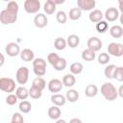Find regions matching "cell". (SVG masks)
<instances>
[{
	"instance_id": "10",
	"label": "cell",
	"mask_w": 123,
	"mask_h": 123,
	"mask_svg": "<svg viewBox=\"0 0 123 123\" xmlns=\"http://www.w3.org/2000/svg\"><path fill=\"white\" fill-rule=\"evenodd\" d=\"M96 5L94 0H78L77 1V8L81 11H91Z\"/></svg>"
},
{
	"instance_id": "34",
	"label": "cell",
	"mask_w": 123,
	"mask_h": 123,
	"mask_svg": "<svg viewBox=\"0 0 123 123\" xmlns=\"http://www.w3.org/2000/svg\"><path fill=\"white\" fill-rule=\"evenodd\" d=\"M6 10H8L9 12H13V13H16L18 12V10H19V6L17 4V2L15 1H10L6 7Z\"/></svg>"
},
{
	"instance_id": "35",
	"label": "cell",
	"mask_w": 123,
	"mask_h": 123,
	"mask_svg": "<svg viewBox=\"0 0 123 123\" xmlns=\"http://www.w3.org/2000/svg\"><path fill=\"white\" fill-rule=\"evenodd\" d=\"M56 19L60 24H64L67 20V15L65 13V12L63 11H59L56 14Z\"/></svg>"
},
{
	"instance_id": "30",
	"label": "cell",
	"mask_w": 123,
	"mask_h": 123,
	"mask_svg": "<svg viewBox=\"0 0 123 123\" xmlns=\"http://www.w3.org/2000/svg\"><path fill=\"white\" fill-rule=\"evenodd\" d=\"M95 28H96V31H97L98 33L103 34V33H105V32L108 30V28H109V24H108L107 21H105V20H101V21H99V22L96 23Z\"/></svg>"
},
{
	"instance_id": "47",
	"label": "cell",
	"mask_w": 123,
	"mask_h": 123,
	"mask_svg": "<svg viewBox=\"0 0 123 123\" xmlns=\"http://www.w3.org/2000/svg\"><path fill=\"white\" fill-rule=\"evenodd\" d=\"M56 123H66V121L65 120H63V119H57L56 120Z\"/></svg>"
},
{
	"instance_id": "37",
	"label": "cell",
	"mask_w": 123,
	"mask_h": 123,
	"mask_svg": "<svg viewBox=\"0 0 123 123\" xmlns=\"http://www.w3.org/2000/svg\"><path fill=\"white\" fill-rule=\"evenodd\" d=\"M60 58H61V57H60L57 53L52 52V53H49V54H48V56H47V61H48V62L53 66V65L59 61Z\"/></svg>"
},
{
	"instance_id": "19",
	"label": "cell",
	"mask_w": 123,
	"mask_h": 123,
	"mask_svg": "<svg viewBox=\"0 0 123 123\" xmlns=\"http://www.w3.org/2000/svg\"><path fill=\"white\" fill-rule=\"evenodd\" d=\"M85 94L86 97H95L98 94V87L95 85H87L85 88Z\"/></svg>"
},
{
	"instance_id": "9",
	"label": "cell",
	"mask_w": 123,
	"mask_h": 123,
	"mask_svg": "<svg viewBox=\"0 0 123 123\" xmlns=\"http://www.w3.org/2000/svg\"><path fill=\"white\" fill-rule=\"evenodd\" d=\"M104 16H105L107 21L113 22V21L118 19V17H119V11L116 8H113V7L108 8L106 10V12H105Z\"/></svg>"
},
{
	"instance_id": "42",
	"label": "cell",
	"mask_w": 123,
	"mask_h": 123,
	"mask_svg": "<svg viewBox=\"0 0 123 123\" xmlns=\"http://www.w3.org/2000/svg\"><path fill=\"white\" fill-rule=\"evenodd\" d=\"M36 66L46 67V62H45V60L42 59V58H37V59H34V61H33V67H36Z\"/></svg>"
},
{
	"instance_id": "38",
	"label": "cell",
	"mask_w": 123,
	"mask_h": 123,
	"mask_svg": "<svg viewBox=\"0 0 123 123\" xmlns=\"http://www.w3.org/2000/svg\"><path fill=\"white\" fill-rule=\"evenodd\" d=\"M110 62V56L109 54L103 52L98 56V62L100 64H107Z\"/></svg>"
},
{
	"instance_id": "36",
	"label": "cell",
	"mask_w": 123,
	"mask_h": 123,
	"mask_svg": "<svg viewBox=\"0 0 123 123\" xmlns=\"http://www.w3.org/2000/svg\"><path fill=\"white\" fill-rule=\"evenodd\" d=\"M113 78L118 82L123 81V67L122 66H116V69L113 74Z\"/></svg>"
},
{
	"instance_id": "7",
	"label": "cell",
	"mask_w": 123,
	"mask_h": 123,
	"mask_svg": "<svg viewBox=\"0 0 123 123\" xmlns=\"http://www.w3.org/2000/svg\"><path fill=\"white\" fill-rule=\"evenodd\" d=\"M86 45H87V49H89L90 51L95 53L102 48L103 43H102V40L100 38H98L96 37H91L88 38Z\"/></svg>"
},
{
	"instance_id": "28",
	"label": "cell",
	"mask_w": 123,
	"mask_h": 123,
	"mask_svg": "<svg viewBox=\"0 0 123 123\" xmlns=\"http://www.w3.org/2000/svg\"><path fill=\"white\" fill-rule=\"evenodd\" d=\"M115 69H116V65H114V64H109V65L104 69L105 77L108 78V79H112Z\"/></svg>"
},
{
	"instance_id": "25",
	"label": "cell",
	"mask_w": 123,
	"mask_h": 123,
	"mask_svg": "<svg viewBox=\"0 0 123 123\" xmlns=\"http://www.w3.org/2000/svg\"><path fill=\"white\" fill-rule=\"evenodd\" d=\"M69 69H70L71 74H73V75L75 76V75H78V74H80V73L83 72V70H84V66H83V64H82L81 62H73V63H71Z\"/></svg>"
},
{
	"instance_id": "12",
	"label": "cell",
	"mask_w": 123,
	"mask_h": 123,
	"mask_svg": "<svg viewBox=\"0 0 123 123\" xmlns=\"http://www.w3.org/2000/svg\"><path fill=\"white\" fill-rule=\"evenodd\" d=\"M34 23L37 28H44L48 24V18L44 13H37L34 18Z\"/></svg>"
},
{
	"instance_id": "45",
	"label": "cell",
	"mask_w": 123,
	"mask_h": 123,
	"mask_svg": "<svg viewBox=\"0 0 123 123\" xmlns=\"http://www.w3.org/2000/svg\"><path fill=\"white\" fill-rule=\"evenodd\" d=\"M4 62H5V57H4V55H3V54H1V53H0V67L4 64Z\"/></svg>"
},
{
	"instance_id": "11",
	"label": "cell",
	"mask_w": 123,
	"mask_h": 123,
	"mask_svg": "<svg viewBox=\"0 0 123 123\" xmlns=\"http://www.w3.org/2000/svg\"><path fill=\"white\" fill-rule=\"evenodd\" d=\"M62 86H63L62 83L59 79H52L48 83V89L50 92H53V93L60 92L62 90Z\"/></svg>"
},
{
	"instance_id": "26",
	"label": "cell",
	"mask_w": 123,
	"mask_h": 123,
	"mask_svg": "<svg viewBox=\"0 0 123 123\" xmlns=\"http://www.w3.org/2000/svg\"><path fill=\"white\" fill-rule=\"evenodd\" d=\"M96 55L94 52L90 51L89 49H85L83 52H82V59L86 62H92L94 59H95Z\"/></svg>"
},
{
	"instance_id": "5",
	"label": "cell",
	"mask_w": 123,
	"mask_h": 123,
	"mask_svg": "<svg viewBox=\"0 0 123 123\" xmlns=\"http://www.w3.org/2000/svg\"><path fill=\"white\" fill-rule=\"evenodd\" d=\"M24 10L28 13H37L40 10V2L38 0H26L24 2Z\"/></svg>"
},
{
	"instance_id": "23",
	"label": "cell",
	"mask_w": 123,
	"mask_h": 123,
	"mask_svg": "<svg viewBox=\"0 0 123 123\" xmlns=\"http://www.w3.org/2000/svg\"><path fill=\"white\" fill-rule=\"evenodd\" d=\"M32 86L36 87V88H38L39 90H43L46 86V82L43 78L41 77H37L33 80V83H32Z\"/></svg>"
},
{
	"instance_id": "40",
	"label": "cell",
	"mask_w": 123,
	"mask_h": 123,
	"mask_svg": "<svg viewBox=\"0 0 123 123\" xmlns=\"http://www.w3.org/2000/svg\"><path fill=\"white\" fill-rule=\"evenodd\" d=\"M33 70H34V73H35L37 77L44 76L45 73H46V67H42V66H36V67H33Z\"/></svg>"
},
{
	"instance_id": "32",
	"label": "cell",
	"mask_w": 123,
	"mask_h": 123,
	"mask_svg": "<svg viewBox=\"0 0 123 123\" xmlns=\"http://www.w3.org/2000/svg\"><path fill=\"white\" fill-rule=\"evenodd\" d=\"M66 65H67L66 60H65L64 58H60L59 61H58L53 66H54V68H55L56 70H58V71H62V70L65 69Z\"/></svg>"
},
{
	"instance_id": "49",
	"label": "cell",
	"mask_w": 123,
	"mask_h": 123,
	"mask_svg": "<svg viewBox=\"0 0 123 123\" xmlns=\"http://www.w3.org/2000/svg\"><path fill=\"white\" fill-rule=\"evenodd\" d=\"M11 123H13V122H11Z\"/></svg>"
},
{
	"instance_id": "15",
	"label": "cell",
	"mask_w": 123,
	"mask_h": 123,
	"mask_svg": "<svg viewBox=\"0 0 123 123\" xmlns=\"http://www.w3.org/2000/svg\"><path fill=\"white\" fill-rule=\"evenodd\" d=\"M103 17H104V14L100 10H93L88 15L89 20L93 23H97V22L101 21L103 19Z\"/></svg>"
},
{
	"instance_id": "43",
	"label": "cell",
	"mask_w": 123,
	"mask_h": 123,
	"mask_svg": "<svg viewBox=\"0 0 123 123\" xmlns=\"http://www.w3.org/2000/svg\"><path fill=\"white\" fill-rule=\"evenodd\" d=\"M69 123H83L82 122V120L80 119V118H72L70 121H69Z\"/></svg>"
},
{
	"instance_id": "3",
	"label": "cell",
	"mask_w": 123,
	"mask_h": 123,
	"mask_svg": "<svg viewBox=\"0 0 123 123\" xmlns=\"http://www.w3.org/2000/svg\"><path fill=\"white\" fill-rule=\"evenodd\" d=\"M15 89V82L12 78H0V90L11 93Z\"/></svg>"
},
{
	"instance_id": "31",
	"label": "cell",
	"mask_w": 123,
	"mask_h": 123,
	"mask_svg": "<svg viewBox=\"0 0 123 123\" xmlns=\"http://www.w3.org/2000/svg\"><path fill=\"white\" fill-rule=\"evenodd\" d=\"M54 46L57 50H63L66 47V40L62 37H57L54 41Z\"/></svg>"
},
{
	"instance_id": "33",
	"label": "cell",
	"mask_w": 123,
	"mask_h": 123,
	"mask_svg": "<svg viewBox=\"0 0 123 123\" xmlns=\"http://www.w3.org/2000/svg\"><path fill=\"white\" fill-rule=\"evenodd\" d=\"M41 95H42V91L39 90L38 88L31 86V88L29 89V96L33 99H38L41 97Z\"/></svg>"
},
{
	"instance_id": "6",
	"label": "cell",
	"mask_w": 123,
	"mask_h": 123,
	"mask_svg": "<svg viewBox=\"0 0 123 123\" xmlns=\"http://www.w3.org/2000/svg\"><path fill=\"white\" fill-rule=\"evenodd\" d=\"M108 52L114 57H121L123 55V45L118 42H111L108 46Z\"/></svg>"
},
{
	"instance_id": "44",
	"label": "cell",
	"mask_w": 123,
	"mask_h": 123,
	"mask_svg": "<svg viewBox=\"0 0 123 123\" xmlns=\"http://www.w3.org/2000/svg\"><path fill=\"white\" fill-rule=\"evenodd\" d=\"M117 95L120 97H123V86H120L119 89L117 90Z\"/></svg>"
},
{
	"instance_id": "18",
	"label": "cell",
	"mask_w": 123,
	"mask_h": 123,
	"mask_svg": "<svg viewBox=\"0 0 123 123\" xmlns=\"http://www.w3.org/2000/svg\"><path fill=\"white\" fill-rule=\"evenodd\" d=\"M110 34L114 38H120L123 36V28L120 25H113L110 29Z\"/></svg>"
},
{
	"instance_id": "48",
	"label": "cell",
	"mask_w": 123,
	"mask_h": 123,
	"mask_svg": "<svg viewBox=\"0 0 123 123\" xmlns=\"http://www.w3.org/2000/svg\"><path fill=\"white\" fill-rule=\"evenodd\" d=\"M122 4H123V1H119V9L121 12H123V8H122Z\"/></svg>"
},
{
	"instance_id": "17",
	"label": "cell",
	"mask_w": 123,
	"mask_h": 123,
	"mask_svg": "<svg viewBox=\"0 0 123 123\" xmlns=\"http://www.w3.org/2000/svg\"><path fill=\"white\" fill-rule=\"evenodd\" d=\"M62 114V111H61V109L57 106H52L48 109V116L53 119V120H57L60 118Z\"/></svg>"
},
{
	"instance_id": "41",
	"label": "cell",
	"mask_w": 123,
	"mask_h": 123,
	"mask_svg": "<svg viewBox=\"0 0 123 123\" xmlns=\"http://www.w3.org/2000/svg\"><path fill=\"white\" fill-rule=\"evenodd\" d=\"M12 122L13 123H24L23 116L20 112H14L12 116Z\"/></svg>"
},
{
	"instance_id": "22",
	"label": "cell",
	"mask_w": 123,
	"mask_h": 123,
	"mask_svg": "<svg viewBox=\"0 0 123 123\" xmlns=\"http://www.w3.org/2000/svg\"><path fill=\"white\" fill-rule=\"evenodd\" d=\"M56 5L53 2V0H47L43 6V10L44 12H46V14H53L56 12Z\"/></svg>"
},
{
	"instance_id": "27",
	"label": "cell",
	"mask_w": 123,
	"mask_h": 123,
	"mask_svg": "<svg viewBox=\"0 0 123 123\" xmlns=\"http://www.w3.org/2000/svg\"><path fill=\"white\" fill-rule=\"evenodd\" d=\"M18 108H19V111H20L22 113H28V112H30L31 110H32V105H31V103H30L29 101L23 100V101H21V102L19 103Z\"/></svg>"
},
{
	"instance_id": "39",
	"label": "cell",
	"mask_w": 123,
	"mask_h": 123,
	"mask_svg": "<svg viewBox=\"0 0 123 123\" xmlns=\"http://www.w3.org/2000/svg\"><path fill=\"white\" fill-rule=\"evenodd\" d=\"M17 102V97L15 94H12V93H10L7 97H6V103L10 106H13L15 105Z\"/></svg>"
},
{
	"instance_id": "21",
	"label": "cell",
	"mask_w": 123,
	"mask_h": 123,
	"mask_svg": "<svg viewBox=\"0 0 123 123\" xmlns=\"http://www.w3.org/2000/svg\"><path fill=\"white\" fill-rule=\"evenodd\" d=\"M66 44H68L69 47L71 48H76L79 44H80V37L79 36L77 35H69L68 37H67V40H66Z\"/></svg>"
},
{
	"instance_id": "16",
	"label": "cell",
	"mask_w": 123,
	"mask_h": 123,
	"mask_svg": "<svg viewBox=\"0 0 123 123\" xmlns=\"http://www.w3.org/2000/svg\"><path fill=\"white\" fill-rule=\"evenodd\" d=\"M62 85L64 86L71 87V86H73L76 84V78H75V76L73 74H65L62 77Z\"/></svg>"
},
{
	"instance_id": "2",
	"label": "cell",
	"mask_w": 123,
	"mask_h": 123,
	"mask_svg": "<svg viewBox=\"0 0 123 123\" xmlns=\"http://www.w3.org/2000/svg\"><path fill=\"white\" fill-rule=\"evenodd\" d=\"M17 20V14L9 12L8 10H3L0 12V22L4 25H8V24H12L15 23V21Z\"/></svg>"
},
{
	"instance_id": "29",
	"label": "cell",
	"mask_w": 123,
	"mask_h": 123,
	"mask_svg": "<svg viewBox=\"0 0 123 123\" xmlns=\"http://www.w3.org/2000/svg\"><path fill=\"white\" fill-rule=\"evenodd\" d=\"M82 15V11L79 8H72L69 11V18L71 20H78Z\"/></svg>"
},
{
	"instance_id": "4",
	"label": "cell",
	"mask_w": 123,
	"mask_h": 123,
	"mask_svg": "<svg viewBox=\"0 0 123 123\" xmlns=\"http://www.w3.org/2000/svg\"><path fill=\"white\" fill-rule=\"evenodd\" d=\"M16 82L19 85H25L29 79V69L27 66H20L15 74Z\"/></svg>"
},
{
	"instance_id": "1",
	"label": "cell",
	"mask_w": 123,
	"mask_h": 123,
	"mask_svg": "<svg viewBox=\"0 0 123 123\" xmlns=\"http://www.w3.org/2000/svg\"><path fill=\"white\" fill-rule=\"evenodd\" d=\"M100 92L103 95V97L108 101H113L116 100L118 97L117 95V89L111 83H104L101 86Z\"/></svg>"
},
{
	"instance_id": "8",
	"label": "cell",
	"mask_w": 123,
	"mask_h": 123,
	"mask_svg": "<svg viewBox=\"0 0 123 123\" xmlns=\"http://www.w3.org/2000/svg\"><path fill=\"white\" fill-rule=\"evenodd\" d=\"M5 52L10 57H16L20 54V47L15 42H10L5 47Z\"/></svg>"
},
{
	"instance_id": "13",
	"label": "cell",
	"mask_w": 123,
	"mask_h": 123,
	"mask_svg": "<svg viewBox=\"0 0 123 123\" xmlns=\"http://www.w3.org/2000/svg\"><path fill=\"white\" fill-rule=\"evenodd\" d=\"M50 100H51V102L54 104V106H57V107L64 106L65 103H66L65 96L62 95V94H60V93H54V94L51 96Z\"/></svg>"
},
{
	"instance_id": "46",
	"label": "cell",
	"mask_w": 123,
	"mask_h": 123,
	"mask_svg": "<svg viewBox=\"0 0 123 123\" xmlns=\"http://www.w3.org/2000/svg\"><path fill=\"white\" fill-rule=\"evenodd\" d=\"M53 2H54L55 5L57 6V5H59V4H62V3H64V0H53Z\"/></svg>"
},
{
	"instance_id": "24",
	"label": "cell",
	"mask_w": 123,
	"mask_h": 123,
	"mask_svg": "<svg viewBox=\"0 0 123 123\" xmlns=\"http://www.w3.org/2000/svg\"><path fill=\"white\" fill-rule=\"evenodd\" d=\"M65 99H66V101L74 103L79 99V92L75 89H69L65 93Z\"/></svg>"
},
{
	"instance_id": "20",
	"label": "cell",
	"mask_w": 123,
	"mask_h": 123,
	"mask_svg": "<svg viewBox=\"0 0 123 123\" xmlns=\"http://www.w3.org/2000/svg\"><path fill=\"white\" fill-rule=\"evenodd\" d=\"M15 95L19 100H26L29 96V90L24 86H18L15 90Z\"/></svg>"
},
{
	"instance_id": "14",
	"label": "cell",
	"mask_w": 123,
	"mask_h": 123,
	"mask_svg": "<svg viewBox=\"0 0 123 123\" xmlns=\"http://www.w3.org/2000/svg\"><path fill=\"white\" fill-rule=\"evenodd\" d=\"M20 59L24 62H33L34 58H35V54L33 52V50L29 49V48H25L22 51H20Z\"/></svg>"
}]
</instances>
